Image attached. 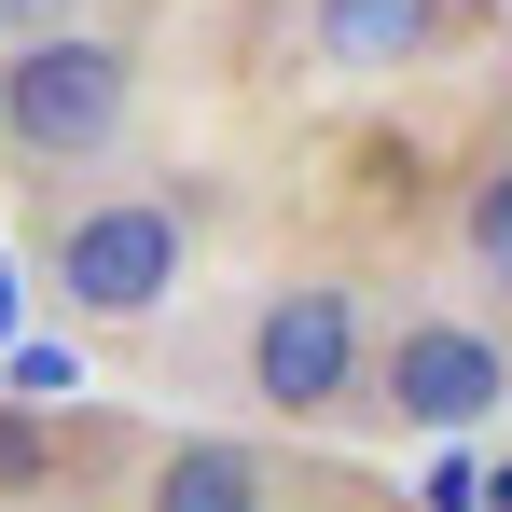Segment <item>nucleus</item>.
I'll return each instance as SVG.
<instances>
[{
    "label": "nucleus",
    "mask_w": 512,
    "mask_h": 512,
    "mask_svg": "<svg viewBox=\"0 0 512 512\" xmlns=\"http://www.w3.org/2000/svg\"><path fill=\"white\" fill-rule=\"evenodd\" d=\"M194 236H208V208H194L180 167L56 194L42 208V291L70 319H97V333H139V319H167L180 291H194Z\"/></svg>",
    "instance_id": "f257e3e1"
},
{
    "label": "nucleus",
    "mask_w": 512,
    "mask_h": 512,
    "mask_svg": "<svg viewBox=\"0 0 512 512\" xmlns=\"http://www.w3.org/2000/svg\"><path fill=\"white\" fill-rule=\"evenodd\" d=\"M125 111H139V42L125 28H28V42H0V167L42 180V194H70L125 153Z\"/></svg>",
    "instance_id": "f03ea898"
},
{
    "label": "nucleus",
    "mask_w": 512,
    "mask_h": 512,
    "mask_svg": "<svg viewBox=\"0 0 512 512\" xmlns=\"http://www.w3.org/2000/svg\"><path fill=\"white\" fill-rule=\"evenodd\" d=\"M360 360H374V319H360V291H346L333 263L263 277L250 333H236V388H250L277 429H333V416H360Z\"/></svg>",
    "instance_id": "7ed1b4c3"
},
{
    "label": "nucleus",
    "mask_w": 512,
    "mask_h": 512,
    "mask_svg": "<svg viewBox=\"0 0 512 512\" xmlns=\"http://www.w3.org/2000/svg\"><path fill=\"white\" fill-rule=\"evenodd\" d=\"M499 402H512V346L457 305H402L360 360V416H388V429H485Z\"/></svg>",
    "instance_id": "20e7f679"
},
{
    "label": "nucleus",
    "mask_w": 512,
    "mask_h": 512,
    "mask_svg": "<svg viewBox=\"0 0 512 512\" xmlns=\"http://www.w3.org/2000/svg\"><path fill=\"white\" fill-rule=\"evenodd\" d=\"M443 28H457V0H305V56H319L333 84L416 70V56H443Z\"/></svg>",
    "instance_id": "39448f33"
},
{
    "label": "nucleus",
    "mask_w": 512,
    "mask_h": 512,
    "mask_svg": "<svg viewBox=\"0 0 512 512\" xmlns=\"http://www.w3.org/2000/svg\"><path fill=\"white\" fill-rule=\"evenodd\" d=\"M139 512H277V457L222 443V429H180L167 457L139 471Z\"/></svg>",
    "instance_id": "423d86ee"
},
{
    "label": "nucleus",
    "mask_w": 512,
    "mask_h": 512,
    "mask_svg": "<svg viewBox=\"0 0 512 512\" xmlns=\"http://www.w3.org/2000/svg\"><path fill=\"white\" fill-rule=\"evenodd\" d=\"M457 250H471V291H499L512 305V167L471 180V208H457Z\"/></svg>",
    "instance_id": "0eeeda50"
},
{
    "label": "nucleus",
    "mask_w": 512,
    "mask_h": 512,
    "mask_svg": "<svg viewBox=\"0 0 512 512\" xmlns=\"http://www.w3.org/2000/svg\"><path fill=\"white\" fill-rule=\"evenodd\" d=\"M84 0H0V42H28V28H70Z\"/></svg>",
    "instance_id": "6e6552de"
},
{
    "label": "nucleus",
    "mask_w": 512,
    "mask_h": 512,
    "mask_svg": "<svg viewBox=\"0 0 512 512\" xmlns=\"http://www.w3.org/2000/svg\"><path fill=\"white\" fill-rule=\"evenodd\" d=\"M84 14H97V28H125V14H153V0H84Z\"/></svg>",
    "instance_id": "1a4fd4ad"
},
{
    "label": "nucleus",
    "mask_w": 512,
    "mask_h": 512,
    "mask_svg": "<svg viewBox=\"0 0 512 512\" xmlns=\"http://www.w3.org/2000/svg\"><path fill=\"white\" fill-rule=\"evenodd\" d=\"M485 512H512V457H499V471H485Z\"/></svg>",
    "instance_id": "9d476101"
}]
</instances>
